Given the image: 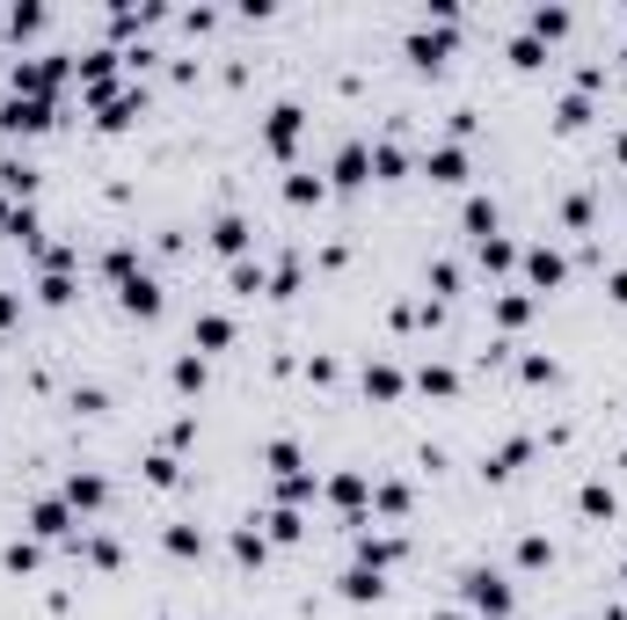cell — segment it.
Listing matches in <instances>:
<instances>
[{"instance_id": "obj_4", "label": "cell", "mask_w": 627, "mask_h": 620, "mask_svg": "<svg viewBox=\"0 0 627 620\" xmlns=\"http://www.w3.org/2000/svg\"><path fill=\"white\" fill-rule=\"evenodd\" d=\"M299 132H307V110L299 103H270V117H263V146L278 161H292L299 154Z\"/></svg>"}, {"instance_id": "obj_35", "label": "cell", "mask_w": 627, "mask_h": 620, "mask_svg": "<svg viewBox=\"0 0 627 620\" xmlns=\"http://www.w3.org/2000/svg\"><path fill=\"white\" fill-rule=\"evenodd\" d=\"M0 562L16 569V577H30V569L44 562V540H30V533H22V540H8V548H0Z\"/></svg>"}, {"instance_id": "obj_22", "label": "cell", "mask_w": 627, "mask_h": 620, "mask_svg": "<svg viewBox=\"0 0 627 620\" xmlns=\"http://www.w3.org/2000/svg\"><path fill=\"white\" fill-rule=\"evenodd\" d=\"M227 292H234V300H256V292H270V264H256V256L227 264Z\"/></svg>"}, {"instance_id": "obj_41", "label": "cell", "mask_w": 627, "mask_h": 620, "mask_svg": "<svg viewBox=\"0 0 627 620\" xmlns=\"http://www.w3.org/2000/svg\"><path fill=\"white\" fill-rule=\"evenodd\" d=\"M423 285H431L438 300H453V292H460V264H445V256H438V264L423 270Z\"/></svg>"}, {"instance_id": "obj_10", "label": "cell", "mask_w": 627, "mask_h": 620, "mask_svg": "<svg viewBox=\"0 0 627 620\" xmlns=\"http://www.w3.org/2000/svg\"><path fill=\"white\" fill-rule=\"evenodd\" d=\"M44 124H52V103H44V95H0V132H44Z\"/></svg>"}, {"instance_id": "obj_5", "label": "cell", "mask_w": 627, "mask_h": 620, "mask_svg": "<svg viewBox=\"0 0 627 620\" xmlns=\"http://www.w3.org/2000/svg\"><path fill=\"white\" fill-rule=\"evenodd\" d=\"M366 183H372V146L366 140H343V146H336V161H329V190H366Z\"/></svg>"}, {"instance_id": "obj_44", "label": "cell", "mask_w": 627, "mask_h": 620, "mask_svg": "<svg viewBox=\"0 0 627 620\" xmlns=\"http://www.w3.org/2000/svg\"><path fill=\"white\" fill-rule=\"evenodd\" d=\"M511 66H525V73H533V66H547V44H533V37H511Z\"/></svg>"}, {"instance_id": "obj_53", "label": "cell", "mask_w": 627, "mask_h": 620, "mask_svg": "<svg viewBox=\"0 0 627 620\" xmlns=\"http://www.w3.org/2000/svg\"><path fill=\"white\" fill-rule=\"evenodd\" d=\"M620 585H627V562H620Z\"/></svg>"}, {"instance_id": "obj_29", "label": "cell", "mask_w": 627, "mask_h": 620, "mask_svg": "<svg viewBox=\"0 0 627 620\" xmlns=\"http://www.w3.org/2000/svg\"><path fill=\"white\" fill-rule=\"evenodd\" d=\"M321 197H329V176H314V168H292V176H285V205L307 213V205H321Z\"/></svg>"}, {"instance_id": "obj_47", "label": "cell", "mask_w": 627, "mask_h": 620, "mask_svg": "<svg viewBox=\"0 0 627 620\" xmlns=\"http://www.w3.org/2000/svg\"><path fill=\"white\" fill-rule=\"evenodd\" d=\"M270 292H299V256H278V264H270Z\"/></svg>"}, {"instance_id": "obj_19", "label": "cell", "mask_w": 627, "mask_h": 620, "mask_svg": "<svg viewBox=\"0 0 627 620\" xmlns=\"http://www.w3.org/2000/svg\"><path fill=\"white\" fill-rule=\"evenodd\" d=\"M576 512L592 518V526H606V518L620 512V496H613V482H606V475H592L584 489H576Z\"/></svg>"}, {"instance_id": "obj_49", "label": "cell", "mask_w": 627, "mask_h": 620, "mask_svg": "<svg viewBox=\"0 0 627 620\" xmlns=\"http://www.w3.org/2000/svg\"><path fill=\"white\" fill-rule=\"evenodd\" d=\"M16 321H22V292H8V285H0V337H8Z\"/></svg>"}, {"instance_id": "obj_25", "label": "cell", "mask_w": 627, "mask_h": 620, "mask_svg": "<svg viewBox=\"0 0 627 620\" xmlns=\"http://www.w3.org/2000/svg\"><path fill=\"white\" fill-rule=\"evenodd\" d=\"M525 37H533V44H555V37H569V8H525Z\"/></svg>"}, {"instance_id": "obj_18", "label": "cell", "mask_w": 627, "mask_h": 620, "mask_svg": "<svg viewBox=\"0 0 627 620\" xmlns=\"http://www.w3.org/2000/svg\"><path fill=\"white\" fill-rule=\"evenodd\" d=\"M256 526H263V540H270V548H299V540H307V518H299L292 504H278V512H263Z\"/></svg>"}, {"instance_id": "obj_21", "label": "cell", "mask_w": 627, "mask_h": 620, "mask_svg": "<svg viewBox=\"0 0 627 620\" xmlns=\"http://www.w3.org/2000/svg\"><path fill=\"white\" fill-rule=\"evenodd\" d=\"M263 467H270V482H292V475H307V453H299V438H270Z\"/></svg>"}, {"instance_id": "obj_40", "label": "cell", "mask_w": 627, "mask_h": 620, "mask_svg": "<svg viewBox=\"0 0 627 620\" xmlns=\"http://www.w3.org/2000/svg\"><path fill=\"white\" fill-rule=\"evenodd\" d=\"M401 168H409L401 140H372V176H401Z\"/></svg>"}, {"instance_id": "obj_46", "label": "cell", "mask_w": 627, "mask_h": 620, "mask_svg": "<svg viewBox=\"0 0 627 620\" xmlns=\"http://www.w3.org/2000/svg\"><path fill=\"white\" fill-rule=\"evenodd\" d=\"M8 30H16V37H37V30H44V8L16 0V8H8Z\"/></svg>"}, {"instance_id": "obj_42", "label": "cell", "mask_w": 627, "mask_h": 620, "mask_svg": "<svg viewBox=\"0 0 627 620\" xmlns=\"http://www.w3.org/2000/svg\"><path fill=\"white\" fill-rule=\"evenodd\" d=\"M37 300H44V307H73V278H66V270H44Z\"/></svg>"}, {"instance_id": "obj_43", "label": "cell", "mask_w": 627, "mask_h": 620, "mask_svg": "<svg viewBox=\"0 0 627 620\" xmlns=\"http://www.w3.org/2000/svg\"><path fill=\"white\" fill-rule=\"evenodd\" d=\"M518 372H525V380H533V388H555V380H562V365H555V358H547V351L518 358Z\"/></svg>"}, {"instance_id": "obj_38", "label": "cell", "mask_w": 627, "mask_h": 620, "mask_svg": "<svg viewBox=\"0 0 627 620\" xmlns=\"http://www.w3.org/2000/svg\"><path fill=\"white\" fill-rule=\"evenodd\" d=\"M146 482H154V489H175V482H183V461H175L168 445H161V453H146Z\"/></svg>"}, {"instance_id": "obj_50", "label": "cell", "mask_w": 627, "mask_h": 620, "mask_svg": "<svg viewBox=\"0 0 627 620\" xmlns=\"http://www.w3.org/2000/svg\"><path fill=\"white\" fill-rule=\"evenodd\" d=\"M606 300H613V307H627V264H620V270H613V278H606Z\"/></svg>"}, {"instance_id": "obj_17", "label": "cell", "mask_w": 627, "mask_h": 620, "mask_svg": "<svg viewBox=\"0 0 627 620\" xmlns=\"http://www.w3.org/2000/svg\"><path fill=\"white\" fill-rule=\"evenodd\" d=\"M445 52H453V30H438V22H417V30H409V59H417V66H445Z\"/></svg>"}, {"instance_id": "obj_39", "label": "cell", "mask_w": 627, "mask_h": 620, "mask_svg": "<svg viewBox=\"0 0 627 620\" xmlns=\"http://www.w3.org/2000/svg\"><path fill=\"white\" fill-rule=\"evenodd\" d=\"M103 270H110V278L124 285V278H140L146 264H140V248H132V241H117V248H110V256H103Z\"/></svg>"}, {"instance_id": "obj_26", "label": "cell", "mask_w": 627, "mask_h": 620, "mask_svg": "<svg viewBox=\"0 0 627 620\" xmlns=\"http://www.w3.org/2000/svg\"><path fill=\"white\" fill-rule=\"evenodd\" d=\"M336 585H343V599H350V606H372V599L387 591V577H380V569H366V562H350Z\"/></svg>"}, {"instance_id": "obj_54", "label": "cell", "mask_w": 627, "mask_h": 620, "mask_svg": "<svg viewBox=\"0 0 627 620\" xmlns=\"http://www.w3.org/2000/svg\"><path fill=\"white\" fill-rule=\"evenodd\" d=\"M620 59H627V52H620Z\"/></svg>"}, {"instance_id": "obj_2", "label": "cell", "mask_w": 627, "mask_h": 620, "mask_svg": "<svg viewBox=\"0 0 627 620\" xmlns=\"http://www.w3.org/2000/svg\"><path fill=\"white\" fill-rule=\"evenodd\" d=\"M321 496H329V504L350 518V526H372V518H366V504H372V482L358 475V467H336V475L321 482Z\"/></svg>"}, {"instance_id": "obj_30", "label": "cell", "mask_w": 627, "mask_h": 620, "mask_svg": "<svg viewBox=\"0 0 627 620\" xmlns=\"http://www.w3.org/2000/svg\"><path fill=\"white\" fill-rule=\"evenodd\" d=\"M474 264L482 270H518V241H511V234H489V241H474Z\"/></svg>"}, {"instance_id": "obj_37", "label": "cell", "mask_w": 627, "mask_h": 620, "mask_svg": "<svg viewBox=\"0 0 627 620\" xmlns=\"http://www.w3.org/2000/svg\"><path fill=\"white\" fill-rule=\"evenodd\" d=\"M584 124H592V95H562V103H555V132H584Z\"/></svg>"}, {"instance_id": "obj_24", "label": "cell", "mask_w": 627, "mask_h": 620, "mask_svg": "<svg viewBox=\"0 0 627 620\" xmlns=\"http://www.w3.org/2000/svg\"><path fill=\"white\" fill-rule=\"evenodd\" d=\"M95 103H103V124H110V132H124V124L146 110V89H110V95H95Z\"/></svg>"}, {"instance_id": "obj_33", "label": "cell", "mask_w": 627, "mask_h": 620, "mask_svg": "<svg viewBox=\"0 0 627 620\" xmlns=\"http://www.w3.org/2000/svg\"><path fill=\"white\" fill-rule=\"evenodd\" d=\"M511 562H518V569H547V562H555V540H547V533H518Z\"/></svg>"}, {"instance_id": "obj_6", "label": "cell", "mask_w": 627, "mask_h": 620, "mask_svg": "<svg viewBox=\"0 0 627 620\" xmlns=\"http://www.w3.org/2000/svg\"><path fill=\"white\" fill-rule=\"evenodd\" d=\"M518 270H525V285H533V292H555V285L569 278V256H562L555 241H533V248L518 256Z\"/></svg>"}, {"instance_id": "obj_13", "label": "cell", "mask_w": 627, "mask_h": 620, "mask_svg": "<svg viewBox=\"0 0 627 620\" xmlns=\"http://www.w3.org/2000/svg\"><path fill=\"white\" fill-rule=\"evenodd\" d=\"M117 307H124L132 321H154V314H161V278H154V270L124 278V285H117Z\"/></svg>"}, {"instance_id": "obj_9", "label": "cell", "mask_w": 627, "mask_h": 620, "mask_svg": "<svg viewBox=\"0 0 627 620\" xmlns=\"http://www.w3.org/2000/svg\"><path fill=\"white\" fill-rule=\"evenodd\" d=\"M401 555H409V540H401V533H372V526H358V548H350V562H366V569H394Z\"/></svg>"}, {"instance_id": "obj_8", "label": "cell", "mask_w": 627, "mask_h": 620, "mask_svg": "<svg viewBox=\"0 0 627 620\" xmlns=\"http://www.w3.org/2000/svg\"><path fill=\"white\" fill-rule=\"evenodd\" d=\"M533 453H541V438H533V431H511L496 453H482V475H489V482H511L525 461H533Z\"/></svg>"}, {"instance_id": "obj_23", "label": "cell", "mask_w": 627, "mask_h": 620, "mask_svg": "<svg viewBox=\"0 0 627 620\" xmlns=\"http://www.w3.org/2000/svg\"><path fill=\"white\" fill-rule=\"evenodd\" d=\"M227 548H234V562H241V569H263V562H270V540H263V526H256V518L227 533Z\"/></svg>"}, {"instance_id": "obj_34", "label": "cell", "mask_w": 627, "mask_h": 620, "mask_svg": "<svg viewBox=\"0 0 627 620\" xmlns=\"http://www.w3.org/2000/svg\"><path fill=\"white\" fill-rule=\"evenodd\" d=\"M161 548H168V555H183V562H191V555H205V533H197L191 518H175V526L161 533Z\"/></svg>"}, {"instance_id": "obj_31", "label": "cell", "mask_w": 627, "mask_h": 620, "mask_svg": "<svg viewBox=\"0 0 627 620\" xmlns=\"http://www.w3.org/2000/svg\"><path fill=\"white\" fill-rule=\"evenodd\" d=\"M592 219H598V197L592 190H569V197H562V227H569V234H592Z\"/></svg>"}, {"instance_id": "obj_20", "label": "cell", "mask_w": 627, "mask_h": 620, "mask_svg": "<svg viewBox=\"0 0 627 620\" xmlns=\"http://www.w3.org/2000/svg\"><path fill=\"white\" fill-rule=\"evenodd\" d=\"M417 388L431 394V402H453V394H460V365H445V358H423V365H417Z\"/></svg>"}, {"instance_id": "obj_1", "label": "cell", "mask_w": 627, "mask_h": 620, "mask_svg": "<svg viewBox=\"0 0 627 620\" xmlns=\"http://www.w3.org/2000/svg\"><path fill=\"white\" fill-rule=\"evenodd\" d=\"M460 599L474 606L482 620H511V606H518V591H511L504 569H489V562H467L460 569Z\"/></svg>"}, {"instance_id": "obj_3", "label": "cell", "mask_w": 627, "mask_h": 620, "mask_svg": "<svg viewBox=\"0 0 627 620\" xmlns=\"http://www.w3.org/2000/svg\"><path fill=\"white\" fill-rule=\"evenodd\" d=\"M59 496H66V512H73V518H95V512L110 504V475H95V467H66Z\"/></svg>"}, {"instance_id": "obj_7", "label": "cell", "mask_w": 627, "mask_h": 620, "mask_svg": "<svg viewBox=\"0 0 627 620\" xmlns=\"http://www.w3.org/2000/svg\"><path fill=\"white\" fill-rule=\"evenodd\" d=\"M73 526H81V518L66 512V496H37L30 504V540H44V548H52V540H73Z\"/></svg>"}, {"instance_id": "obj_32", "label": "cell", "mask_w": 627, "mask_h": 620, "mask_svg": "<svg viewBox=\"0 0 627 620\" xmlns=\"http://www.w3.org/2000/svg\"><path fill=\"white\" fill-rule=\"evenodd\" d=\"M168 388H175V394H205V358L183 351V358L168 365Z\"/></svg>"}, {"instance_id": "obj_16", "label": "cell", "mask_w": 627, "mask_h": 620, "mask_svg": "<svg viewBox=\"0 0 627 620\" xmlns=\"http://www.w3.org/2000/svg\"><path fill=\"white\" fill-rule=\"evenodd\" d=\"M248 241H256V227H248L241 213H219V219H212V248H219L227 264H241V256H248Z\"/></svg>"}, {"instance_id": "obj_12", "label": "cell", "mask_w": 627, "mask_h": 620, "mask_svg": "<svg viewBox=\"0 0 627 620\" xmlns=\"http://www.w3.org/2000/svg\"><path fill=\"white\" fill-rule=\"evenodd\" d=\"M358 388H366V402H401V394H409V372L401 365H387V358H366V372H358Z\"/></svg>"}, {"instance_id": "obj_27", "label": "cell", "mask_w": 627, "mask_h": 620, "mask_svg": "<svg viewBox=\"0 0 627 620\" xmlns=\"http://www.w3.org/2000/svg\"><path fill=\"white\" fill-rule=\"evenodd\" d=\"M372 512H380L387 526H401V518H409V482L380 475V482H372Z\"/></svg>"}, {"instance_id": "obj_52", "label": "cell", "mask_w": 627, "mask_h": 620, "mask_svg": "<svg viewBox=\"0 0 627 620\" xmlns=\"http://www.w3.org/2000/svg\"><path fill=\"white\" fill-rule=\"evenodd\" d=\"M613 161H620V168H627V132H613Z\"/></svg>"}, {"instance_id": "obj_11", "label": "cell", "mask_w": 627, "mask_h": 620, "mask_svg": "<svg viewBox=\"0 0 627 620\" xmlns=\"http://www.w3.org/2000/svg\"><path fill=\"white\" fill-rule=\"evenodd\" d=\"M423 176H431V183H445V190H460V183H467V146H460V140L423 146Z\"/></svg>"}, {"instance_id": "obj_45", "label": "cell", "mask_w": 627, "mask_h": 620, "mask_svg": "<svg viewBox=\"0 0 627 620\" xmlns=\"http://www.w3.org/2000/svg\"><path fill=\"white\" fill-rule=\"evenodd\" d=\"M81 555H88L95 569H117V540H110V533H88V540H81Z\"/></svg>"}, {"instance_id": "obj_36", "label": "cell", "mask_w": 627, "mask_h": 620, "mask_svg": "<svg viewBox=\"0 0 627 620\" xmlns=\"http://www.w3.org/2000/svg\"><path fill=\"white\" fill-rule=\"evenodd\" d=\"M533 321V292H496V329H525Z\"/></svg>"}, {"instance_id": "obj_51", "label": "cell", "mask_w": 627, "mask_h": 620, "mask_svg": "<svg viewBox=\"0 0 627 620\" xmlns=\"http://www.w3.org/2000/svg\"><path fill=\"white\" fill-rule=\"evenodd\" d=\"M8 227H16V197H0V241H8Z\"/></svg>"}, {"instance_id": "obj_14", "label": "cell", "mask_w": 627, "mask_h": 620, "mask_svg": "<svg viewBox=\"0 0 627 620\" xmlns=\"http://www.w3.org/2000/svg\"><path fill=\"white\" fill-rule=\"evenodd\" d=\"M234 343V314H219V307H205V314L191 321V351L197 358H219Z\"/></svg>"}, {"instance_id": "obj_48", "label": "cell", "mask_w": 627, "mask_h": 620, "mask_svg": "<svg viewBox=\"0 0 627 620\" xmlns=\"http://www.w3.org/2000/svg\"><path fill=\"white\" fill-rule=\"evenodd\" d=\"M73 409H81V416H103L110 394H103V388H73Z\"/></svg>"}, {"instance_id": "obj_15", "label": "cell", "mask_w": 627, "mask_h": 620, "mask_svg": "<svg viewBox=\"0 0 627 620\" xmlns=\"http://www.w3.org/2000/svg\"><path fill=\"white\" fill-rule=\"evenodd\" d=\"M460 227H467V241H489V234H504V213H496V197L467 190V205H460Z\"/></svg>"}, {"instance_id": "obj_28", "label": "cell", "mask_w": 627, "mask_h": 620, "mask_svg": "<svg viewBox=\"0 0 627 620\" xmlns=\"http://www.w3.org/2000/svg\"><path fill=\"white\" fill-rule=\"evenodd\" d=\"M0 197H16V205H30V197H37V168H30V161H16V154L0 161Z\"/></svg>"}]
</instances>
